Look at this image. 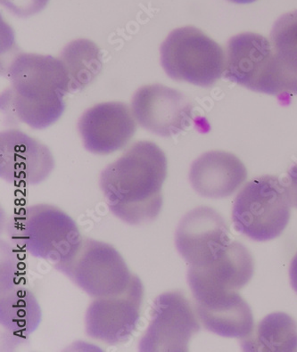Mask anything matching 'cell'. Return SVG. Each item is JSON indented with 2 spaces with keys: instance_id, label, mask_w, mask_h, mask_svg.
I'll return each instance as SVG.
<instances>
[{
  "instance_id": "6da1fadb",
  "label": "cell",
  "mask_w": 297,
  "mask_h": 352,
  "mask_svg": "<svg viewBox=\"0 0 297 352\" xmlns=\"http://www.w3.org/2000/svg\"><path fill=\"white\" fill-rule=\"evenodd\" d=\"M167 158L150 141H140L102 171L100 188L109 210L129 225L154 221L163 207Z\"/></svg>"
},
{
  "instance_id": "d6986e66",
  "label": "cell",
  "mask_w": 297,
  "mask_h": 352,
  "mask_svg": "<svg viewBox=\"0 0 297 352\" xmlns=\"http://www.w3.org/2000/svg\"><path fill=\"white\" fill-rule=\"evenodd\" d=\"M245 351H297V324L285 313H273L258 324L250 336L241 340Z\"/></svg>"
},
{
  "instance_id": "7c38bea8",
  "label": "cell",
  "mask_w": 297,
  "mask_h": 352,
  "mask_svg": "<svg viewBox=\"0 0 297 352\" xmlns=\"http://www.w3.org/2000/svg\"><path fill=\"white\" fill-rule=\"evenodd\" d=\"M55 167L52 153L45 144L18 129L0 134V176L14 185H38Z\"/></svg>"
},
{
  "instance_id": "277c9868",
  "label": "cell",
  "mask_w": 297,
  "mask_h": 352,
  "mask_svg": "<svg viewBox=\"0 0 297 352\" xmlns=\"http://www.w3.org/2000/svg\"><path fill=\"white\" fill-rule=\"evenodd\" d=\"M10 230L21 248L55 265L73 257L83 239L74 219L50 204L23 210L11 221Z\"/></svg>"
},
{
  "instance_id": "ba28073f",
  "label": "cell",
  "mask_w": 297,
  "mask_h": 352,
  "mask_svg": "<svg viewBox=\"0 0 297 352\" xmlns=\"http://www.w3.org/2000/svg\"><path fill=\"white\" fill-rule=\"evenodd\" d=\"M190 300L179 292L160 294L153 303L151 320L142 338L141 352H185L200 324Z\"/></svg>"
},
{
  "instance_id": "603a6c76",
  "label": "cell",
  "mask_w": 297,
  "mask_h": 352,
  "mask_svg": "<svg viewBox=\"0 0 297 352\" xmlns=\"http://www.w3.org/2000/svg\"><path fill=\"white\" fill-rule=\"evenodd\" d=\"M289 276L291 285H292L294 290L297 294V254L294 256L292 261H291Z\"/></svg>"
},
{
  "instance_id": "8992f818",
  "label": "cell",
  "mask_w": 297,
  "mask_h": 352,
  "mask_svg": "<svg viewBox=\"0 0 297 352\" xmlns=\"http://www.w3.org/2000/svg\"><path fill=\"white\" fill-rule=\"evenodd\" d=\"M55 269L93 298L124 293L135 276L116 248L91 239H83L73 257Z\"/></svg>"
},
{
  "instance_id": "e0dca14e",
  "label": "cell",
  "mask_w": 297,
  "mask_h": 352,
  "mask_svg": "<svg viewBox=\"0 0 297 352\" xmlns=\"http://www.w3.org/2000/svg\"><path fill=\"white\" fill-rule=\"evenodd\" d=\"M41 309L34 294L28 289L5 285L1 289L0 323L8 336L25 340L40 326Z\"/></svg>"
},
{
  "instance_id": "ffe728a7",
  "label": "cell",
  "mask_w": 297,
  "mask_h": 352,
  "mask_svg": "<svg viewBox=\"0 0 297 352\" xmlns=\"http://www.w3.org/2000/svg\"><path fill=\"white\" fill-rule=\"evenodd\" d=\"M70 80V92H77L91 84L102 69L100 51L89 40L71 42L59 57Z\"/></svg>"
},
{
  "instance_id": "ac0fdd59",
  "label": "cell",
  "mask_w": 297,
  "mask_h": 352,
  "mask_svg": "<svg viewBox=\"0 0 297 352\" xmlns=\"http://www.w3.org/2000/svg\"><path fill=\"white\" fill-rule=\"evenodd\" d=\"M280 98L297 96V10L278 18L271 33Z\"/></svg>"
},
{
  "instance_id": "5b68a950",
  "label": "cell",
  "mask_w": 297,
  "mask_h": 352,
  "mask_svg": "<svg viewBox=\"0 0 297 352\" xmlns=\"http://www.w3.org/2000/svg\"><path fill=\"white\" fill-rule=\"evenodd\" d=\"M160 51L161 65L170 79L209 88L223 76V47L196 27L174 30Z\"/></svg>"
},
{
  "instance_id": "8fae6325",
  "label": "cell",
  "mask_w": 297,
  "mask_h": 352,
  "mask_svg": "<svg viewBox=\"0 0 297 352\" xmlns=\"http://www.w3.org/2000/svg\"><path fill=\"white\" fill-rule=\"evenodd\" d=\"M254 270L248 250L242 243L231 242L214 261L188 267V283L195 302L239 290L251 280Z\"/></svg>"
},
{
  "instance_id": "30bf717a",
  "label": "cell",
  "mask_w": 297,
  "mask_h": 352,
  "mask_svg": "<svg viewBox=\"0 0 297 352\" xmlns=\"http://www.w3.org/2000/svg\"><path fill=\"white\" fill-rule=\"evenodd\" d=\"M132 113L143 129L160 137L175 136L190 127L193 105L177 89L154 84L135 93Z\"/></svg>"
},
{
  "instance_id": "4fadbf2b",
  "label": "cell",
  "mask_w": 297,
  "mask_h": 352,
  "mask_svg": "<svg viewBox=\"0 0 297 352\" xmlns=\"http://www.w3.org/2000/svg\"><path fill=\"white\" fill-rule=\"evenodd\" d=\"M231 243L223 217L210 207H198L188 212L178 226L175 245L179 254L190 265L214 261Z\"/></svg>"
},
{
  "instance_id": "52a82bcc",
  "label": "cell",
  "mask_w": 297,
  "mask_h": 352,
  "mask_svg": "<svg viewBox=\"0 0 297 352\" xmlns=\"http://www.w3.org/2000/svg\"><path fill=\"white\" fill-rule=\"evenodd\" d=\"M223 76L252 91L280 98L272 42L253 32L240 33L227 45Z\"/></svg>"
},
{
  "instance_id": "cb8c5ba5",
  "label": "cell",
  "mask_w": 297,
  "mask_h": 352,
  "mask_svg": "<svg viewBox=\"0 0 297 352\" xmlns=\"http://www.w3.org/2000/svg\"><path fill=\"white\" fill-rule=\"evenodd\" d=\"M229 1L235 3V4L245 5L252 4V3L256 2V0H229Z\"/></svg>"
},
{
  "instance_id": "3957f363",
  "label": "cell",
  "mask_w": 297,
  "mask_h": 352,
  "mask_svg": "<svg viewBox=\"0 0 297 352\" xmlns=\"http://www.w3.org/2000/svg\"><path fill=\"white\" fill-rule=\"evenodd\" d=\"M289 186L278 177L252 179L236 195L232 210L236 230L256 242L280 236L290 219Z\"/></svg>"
},
{
  "instance_id": "9c48e42d",
  "label": "cell",
  "mask_w": 297,
  "mask_h": 352,
  "mask_svg": "<svg viewBox=\"0 0 297 352\" xmlns=\"http://www.w3.org/2000/svg\"><path fill=\"white\" fill-rule=\"evenodd\" d=\"M143 296L142 283L135 276L124 293L95 298L86 312L87 335L109 345L127 342L140 323Z\"/></svg>"
},
{
  "instance_id": "2e32d148",
  "label": "cell",
  "mask_w": 297,
  "mask_h": 352,
  "mask_svg": "<svg viewBox=\"0 0 297 352\" xmlns=\"http://www.w3.org/2000/svg\"><path fill=\"white\" fill-rule=\"evenodd\" d=\"M195 309L205 329L215 335L242 340L254 329L250 307L236 292L196 302Z\"/></svg>"
},
{
  "instance_id": "5bb4252c",
  "label": "cell",
  "mask_w": 297,
  "mask_h": 352,
  "mask_svg": "<svg viewBox=\"0 0 297 352\" xmlns=\"http://www.w3.org/2000/svg\"><path fill=\"white\" fill-rule=\"evenodd\" d=\"M133 113L121 102L94 105L78 122L84 147L95 155H106L124 148L137 131Z\"/></svg>"
},
{
  "instance_id": "44dd1931",
  "label": "cell",
  "mask_w": 297,
  "mask_h": 352,
  "mask_svg": "<svg viewBox=\"0 0 297 352\" xmlns=\"http://www.w3.org/2000/svg\"><path fill=\"white\" fill-rule=\"evenodd\" d=\"M49 0H1V4L14 16L29 17L40 13Z\"/></svg>"
},
{
  "instance_id": "7a4b0ae2",
  "label": "cell",
  "mask_w": 297,
  "mask_h": 352,
  "mask_svg": "<svg viewBox=\"0 0 297 352\" xmlns=\"http://www.w3.org/2000/svg\"><path fill=\"white\" fill-rule=\"evenodd\" d=\"M11 86L1 95V110L8 119L35 129L50 127L65 109L70 80L60 58L18 54L7 69Z\"/></svg>"
},
{
  "instance_id": "9a60e30c",
  "label": "cell",
  "mask_w": 297,
  "mask_h": 352,
  "mask_svg": "<svg viewBox=\"0 0 297 352\" xmlns=\"http://www.w3.org/2000/svg\"><path fill=\"white\" fill-rule=\"evenodd\" d=\"M244 164L233 153L211 151L204 153L191 165L190 182L201 197L220 199L230 197L247 180Z\"/></svg>"
},
{
  "instance_id": "7402d4cb",
  "label": "cell",
  "mask_w": 297,
  "mask_h": 352,
  "mask_svg": "<svg viewBox=\"0 0 297 352\" xmlns=\"http://www.w3.org/2000/svg\"><path fill=\"white\" fill-rule=\"evenodd\" d=\"M287 186H289L292 206L297 208V164L294 165L287 175Z\"/></svg>"
}]
</instances>
